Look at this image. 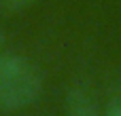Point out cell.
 <instances>
[{
  "instance_id": "cell-4",
  "label": "cell",
  "mask_w": 121,
  "mask_h": 116,
  "mask_svg": "<svg viewBox=\"0 0 121 116\" xmlns=\"http://www.w3.org/2000/svg\"><path fill=\"white\" fill-rule=\"evenodd\" d=\"M104 116H121V99L108 101V106L104 108Z\"/></svg>"
},
{
  "instance_id": "cell-3",
  "label": "cell",
  "mask_w": 121,
  "mask_h": 116,
  "mask_svg": "<svg viewBox=\"0 0 121 116\" xmlns=\"http://www.w3.org/2000/svg\"><path fill=\"white\" fill-rule=\"evenodd\" d=\"M32 2L34 0H2V6L6 11H19V8H23V6L32 4Z\"/></svg>"
},
{
  "instance_id": "cell-2",
  "label": "cell",
  "mask_w": 121,
  "mask_h": 116,
  "mask_svg": "<svg viewBox=\"0 0 121 116\" xmlns=\"http://www.w3.org/2000/svg\"><path fill=\"white\" fill-rule=\"evenodd\" d=\"M66 108H68V116H104L100 114V110L91 101V97L83 91H72L68 95Z\"/></svg>"
},
{
  "instance_id": "cell-1",
  "label": "cell",
  "mask_w": 121,
  "mask_h": 116,
  "mask_svg": "<svg viewBox=\"0 0 121 116\" xmlns=\"http://www.w3.org/2000/svg\"><path fill=\"white\" fill-rule=\"evenodd\" d=\"M40 74L23 57L0 55V110L28 108L40 95Z\"/></svg>"
},
{
  "instance_id": "cell-5",
  "label": "cell",
  "mask_w": 121,
  "mask_h": 116,
  "mask_svg": "<svg viewBox=\"0 0 121 116\" xmlns=\"http://www.w3.org/2000/svg\"><path fill=\"white\" fill-rule=\"evenodd\" d=\"M0 44H2V34H0Z\"/></svg>"
}]
</instances>
